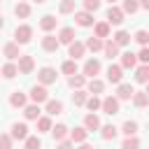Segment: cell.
Returning a JSON list of instances; mask_svg holds the SVG:
<instances>
[{
  "mask_svg": "<svg viewBox=\"0 0 149 149\" xmlns=\"http://www.w3.org/2000/svg\"><path fill=\"white\" fill-rule=\"evenodd\" d=\"M0 72H2V77H5V79H14L16 74H21V72H19V65H16V63H5Z\"/></svg>",
  "mask_w": 149,
  "mask_h": 149,
  "instance_id": "28",
  "label": "cell"
},
{
  "mask_svg": "<svg viewBox=\"0 0 149 149\" xmlns=\"http://www.w3.org/2000/svg\"><path fill=\"white\" fill-rule=\"evenodd\" d=\"M86 100H88V95H86V91H84V88H77V91L72 93V102H74V107L86 105Z\"/></svg>",
  "mask_w": 149,
  "mask_h": 149,
  "instance_id": "36",
  "label": "cell"
},
{
  "mask_svg": "<svg viewBox=\"0 0 149 149\" xmlns=\"http://www.w3.org/2000/svg\"><path fill=\"white\" fill-rule=\"evenodd\" d=\"M121 79H123V68H121V65H109V68H107V81L121 84Z\"/></svg>",
  "mask_w": 149,
  "mask_h": 149,
  "instance_id": "14",
  "label": "cell"
},
{
  "mask_svg": "<svg viewBox=\"0 0 149 149\" xmlns=\"http://www.w3.org/2000/svg\"><path fill=\"white\" fill-rule=\"evenodd\" d=\"M116 133H119V128H116V126H112V123H107V126H100V137H102L105 142L114 140V137H116Z\"/></svg>",
  "mask_w": 149,
  "mask_h": 149,
  "instance_id": "27",
  "label": "cell"
},
{
  "mask_svg": "<svg viewBox=\"0 0 149 149\" xmlns=\"http://www.w3.org/2000/svg\"><path fill=\"white\" fill-rule=\"evenodd\" d=\"M47 114H49V116L63 114V102H61V100H47Z\"/></svg>",
  "mask_w": 149,
  "mask_h": 149,
  "instance_id": "31",
  "label": "cell"
},
{
  "mask_svg": "<svg viewBox=\"0 0 149 149\" xmlns=\"http://www.w3.org/2000/svg\"><path fill=\"white\" fill-rule=\"evenodd\" d=\"M86 137H88V130H86L84 126H77V128H72V130H70V140H72L74 144L86 142Z\"/></svg>",
  "mask_w": 149,
  "mask_h": 149,
  "instance_id": "16",
  "label": "cell"
},
{
  "mask_svg": "<svg viewBox=\"0 0 149 149\" xmlns=\"http://www.w3.org/2000/svg\"><path fill=\"white\" fill-rule=\"evenodd\" d=\"M109 28H112V26H109L107 21L93 23V35H95V37H100V40H102V37H109Z\"/></svg>",
  "mask_w": 149,
  "mask_h": 149,
  "instance_id": "24",
  "label": "cell"
},
{
  "mask_svg": "<svg viewBox=\"0 0 149 149\" xmlns=\"http://www.w3.org/2000/svg\"><path fill=\"white\" fill-rule=\"evenodd\" d=\"M9 135H12L14 140H26V137H28V126L16 121V123H12V133H9Z\"/></svg>",
  "mask_w": 149,
  "mask_h": 149,
  "instance_id": "21",
  "label": "cell"
},
{
  "mask_svg": "<svg viewBox=\"0 0 149 149\" xmlns=\"http://www.w3.org/2000/svg\"><path fill=\"white\" fill-rule=\"evenodd\" d=\"M56 26H58V19H56L54 14H44V16L40 19V28H42L44 33H51V30H56Z\"/></svg>",
  "mask_w": 149,
  "mask_h": 149,
  "instance_id": "11",
  "label": "cell"
},
{
  "mask_svg": "<svg viewBox=\"0 0 149 149\" xmlns=\"http://www.w3.org/2000/svg\"><path fill=\"white\" fill-rule=\"evenodd\" d=\"M58 47H61V40H58V35H51V33H47V35L42 37V49H44V51L54 54Z\"/></svg>",
  "mask_w": 149,
  "mask_h": 149,
  "instance_id": "7",
  "label": "cell"
},
{
  "mask_svg": "<svg viewBox=\"0 0 149 149\" xmlns=\"http://www.w3.org/2000/svg\"><path fill=\"white\" fill-rule=\"evenodd\" d=\"M86 88H88V93L98 95V93H102V91H105V81H102V79H98V77H91V79L86 81Z\"/></svg>",
  "mask_w": 149,
  "mask_h": 149,
  "instance_id": "18",
  "label": "cell"
},
{
  "mask_svg": "<svg viewBox=\"0 0 149 149\" xmlns=\"http://www.w3.org/2000/svg\"><path fill=\"white\" fill-rule=\"evenodd\" d=\"M0 2H2V0H0Z\"/></svg>",
  "mask_w": 149,
  "mask_h": 149,
  "instance_id": "57",
  "label": "cell"
},
{
  "mask_svg": "<svg viewBox=\"0 0 149 149\" xmlns=\"http://www.w3.org/2000/svg\"><path fill=\"white\" fill-rule=\"evenodd\" d=\"M144 91H147V93H149V81H147V88H144Z\"/></svg>",
  "mask_w": 149,
  "mask_h": 149,
  "instance_id": "54",
  "label": "cell"
},
{
  "mask_svg": "<svg viewBox=\"0 0 149 149\" xmlns=\"http://www.w3.org/2000/svg\"><path fill=\"white\" fill-rule=\"evenodd\" d=\"M74 21H77V26L88 28V26H93V12H86V9L74 12Z\"/></svg>",
  "mask_w": 149,
  "mask_h": 149,
  "instance_id": "9",
  "label": "cell"
},
{
  "mask_svg": "<svg viewBox=\"0 0 149 149\" xmlns=\"http://www.w3.org/2000/svg\"><path fill=\"white\" fill-rule=\"evenodd\" d=\"M0 77H2V72H0Z\"/></svg>",
  "mask_w": 149,
  "mask_h": 149,
  "instance_id": "56",
  "label": "cell"
},
{
  "mask_svg": "<svg viewBox=\"0 0 149 149\" xmlns=\"http://www.w3.org/2000/svg\"><path fill=\"white\" fill-rule=\"evenodd\" d=\"M135 81H140V84H147L149 81V63H142L135 70Z\"/></svg>",
  "mask_w": 149,
  "mask_h": 149,
  "instance_id": "29",
  "label": "cell"
},
{
  "mask_svg": "<svg viewBox=\"0 0 149 149\" xmlns=\"http://www.w3.org/2000/svg\"><path fill=\"white\" fill-rule=\"evenodd\" d=\"M68 84H70V88H84L86 86V74H72L70 79H68Z\"/></svg>",
  "mask_w": 149,
  "mask_h": 149,
  "instance_id": "33",
  "label": "cell"
},
{
  "mask_svg": "<svg viewBox=\"0 0 149 149\" xmlns=\"http://www.w3.org/2000/svg\"><path fill=\"white\" fill-rule=\"evenodd\" d=\"M16 65H19V72H21V74H30V72L35 70V58H33L30 54H21Z\"/></svg>",
  "mask_w": 149,
  "mask_h": 149,
  "instance_id": "6",
  "label": "cell"
},
{
  "mask_svg": "<svg viewBox=\"0 0 149 149\" xmlns=\"http://www.w3.org/2000/svg\"><path fill=\"white\" fill-rule=\"evenodd\" d=\"M2 28H5V19L0 16V30H2Z\"/></svg>",
  "mask_w": 149,
  "mask_h": 149,
  "instance_id": "51",
  "label": "cell"
},
{
  "mask_svg": "<svg viewBox=\"0 0 149 149\" xmlns=\"http://www.w3.org/2000/svg\"><path fill=\"white\" fill-rule=\"evenodd\" d=\"M79 149H95V147H93V144H88V142H81V144H79Z\"/></svg>",
  "mask_w": 149,
  "mask_h": 149,
  "instance_id": "49",
  "label": "cell"
},
{
  "mask_svg": "<svg viewBox=\"0 0 149 149\" xmlns=\"http://www.w3.org/2000/svg\"><path fill=\"white\" fill-rule=\"evenodd\" d=\"M23 116H26L28 121H37V119L42 116V109H40V105H37V102H33V105H26V107H23Z\"/></svg>",
  "mask_w": 149,
  "mask_h": 149,
  "instance_id": "15",
  "label": "cell"
},
{
  "mask_svg": "<svg viewBox=\"0 0 149 149\" xmlns=\"http://www.w3.org/2000/svg\"><path fill=\"white\" fill-rule=\"evenodd\" d=\"M147 128H149V123H147Z\"/></svg>",
  "mask_w": 149,
  "mask_h": 149,
  "instance_id": "55",
  "label": "cell"
},
{
  "mask_svg": "<svg viewBox=\"0 0 149 149\" xmlns=\"http://www.w3.org/2000/svg\"><path fill=\"white\" fill-rule=\"evenodd\" d=\"M84 54H86V44H81V42H77V40H74L72 44H68V56H70V58L77 61V58H81Z\"/></svg>",
  "mask_w": 149,
  "mask_h": 149,
  "instance_id": "13",
  "label": "cell"
},
{
  "mask_svg": "<svg viewBox=\"0 0 149 149\" xmlns=\"http://www.w3.org/2000/svg\"><path fill=\"white\" fill-rule=\"evenodd\" d=\"M14 14H16L19 19H28V16H30V5H28L26 0H19V5L14 7Z\"/></svg>",
  "mask_w": 149,
  "mask_h": 149,
  "instance_id": "30",
  "label": "cell"
},
{
  "mask_svg": "<svg viewBox=\"0 0 149 149\" xmlns=\"http://www.w3.org/2000/svg\"><path fill=\"white\" fill-rule=\"evenodd\" d=\"M81 72L91 79V77H95L98 72H100V61L98 58H88L86 63H84V68H81Z\"/></svg>",
  "mask_w": 149,
  "mask_h": 149,
  "instance_id": "10",
  "label": "cell"
},
{
  "mask_svg": "<svg viewBox=\"0 0 149 149\" xmlns=\"http://www.w3.org/2000/svg\"><path fill=\"white\" fill-rule=\"evenodd\" d=\"M116 86H119V88H116V98H119V100H130V98H133L135 88H133L130 84H123V81H121V84H116Z\"/></svg>",
  "mask_w": 149,
  "mask_h": 149,
  "instance_id": "19",
  "label": "cell"
},
{
  "mask_svg": "<svg viewBox=\"0 0 149 149\" xmlns=\"http://www.w3.org/2000/svg\"><path fill=\"white\" fill-rule=\"evenodd\" d=\"M56 149H74V142H72V140H61V142L56 144Z\"/></svg>",
  "mask_w": 149,
  "mask_h": 149,
  "instance_id": "48",
  "label": "cell"
},
{
  "mask_svg": "<svg viewBox=\"0 0 149 149\" xmlns=\"http://www.w3.org/2000/svg\"><path fill=\"white\" fill-rule=\"evenodd\" d=\"M58 12H61V14H72V12H74V0H61Z\"/></svg>",
  "mask_w": 149,
  "mask_h": 149,
  "instance_id": "43",
  "label": "cell"
},
{
  "mask_svg": "<svg viewBox=\"0 0 149 149\" xmlns=\"http://www.w3.org/2000/svg\"><path fill=\"white\" fill-rule=\"evenodd\" d=\"M84 128L91 133V130H100V119H98V114H86L84 116Z\"/></svg>",
  "mask_w": 149,
  "mask_h": 149,
  "instance_id": "23",
  "label": "cell"
},
{
  "mask_svg": "<svg viewBox=\"0 0 149 149\" xmlns=\"http://www.w3.org/2000/svg\"><path fill=\"white\" fill-rule=\"evenodd\" d=\"M107 2H109V5H114V2H116V0H107Z\"/></svg>",
  "mask_w": 149,
  "mask_h": 149,
  "instance_id": "53",
  "label": "cell"
},
{
  "mask_svg": "<svg viewBox=\"0 0 149 149\" xmlns=\"http://www.w3.org/2000/svg\"><path fill=\"white\" fill-rule=\"evenodd\" d=\"M2 54L9 58V61H19V56H21V49H19V42H7L5 47H2Z\"/></svg>",
  "mask_w": 149,
  "mask_h": 149,
  "instance_id": "12",
  "label": "cell"
},
{
  "mask_svg": "<svg viewBox=\"0 0 149 149\" xmlns=\"http://www.w3.org/2000/svg\"><path fill=\"white\" fill-rule=\"evenodd\" d=\"M112 40H114L119 47H126V44H130V33H126V30H116Z\"/></svg>",
  "mask_w": 149,
  "mask_h": 149,
  "instance_id": "35",
  "label": "cell"
},
{
  "mask_svg": "<svg viewBox=\"0 0 149 149\" xmlns=\"http://www.w3.org/2000/svg\"><path fill=\"white\" fill-rule=\"evenodd\" d=\"M119 49H121V47H119L114 40H107V42H105V47H102V54H105V58H109V61H112V58H116V56H119Z\"/></svg>",
  "mask_w": 149,
  "mask_h": 149,
  "instance_id": "17",
  "label": "cell"
},
{
  "mask_svg": "<svg viewBox=\"0 0 149 149\" xmlns=\"http://www.w3.org/2000/svg\"><path fill=\"white\" fill-rule=\"evenodd\" d=\"M56 79H58V74H56L54 68H49V65L40 68V72H37V81H40V84L49 86V84H56Z\"/></svg>",
  "mask_w": 149,
  "mask_h": 149,
  "instance_id": "3",
  "label": "cell"
},
{
  "mask_svg": "<svg viewBox=\"0 0 149 149\" xmlns=\"http://www.w3.org/2000/svg\"><path fill=\"white\" fill-rule=\"evenodd\" d=\"M54 123H51V116H40L37 119V133H51Z\"/></svg>",
  "mask_w": 149,
  "mask_h": 149,
  "instance_id": "34",
  "label": "cell"
},
{
  "mask_svg": "<svg viewBox=\"0 0 149 149\" xmlns=\"http://www.w3.org/2000/svg\"><path fill=\"white\" fill-rule=\"evenodd\" d=\"M133 40H135V42H137V44H142V47H147V44H149V33H147V30H142V28H140V30H137V33H135V37H133Z\"/></svg>",
  "mask_w": 149,
  "mask_h": 149,
  "instance_id": "44",
  "label": "cell"
},
{
  "mask_svg": "<svg viewBox=\"0 0 149 149\" xmlns=\"http://www.w3.org/2000/svg\"><path fill=\"white\" fill-rule=\"evenodd\" d=\"M126 12L121 9V7H116V5H109V9H107V23L109 26H121L126 19Z\"/></svg>",
  "mask_w": 149,
  "mask_h": 149,
  "instance_id": "2",
  "label": "cell"
},
{
  "mask_svg": "<svg viewBox=\"0 0 149 149\" xmlns=\"http://www.w3.org/2000/svg\"><path fill=\"white\" fill-rule=\"evenodd\" d=\"M30 100L37 102V105L47 102V100H49V91H47V86H44V84H35V86L30 88Z\"/></svg>",
  "mask_w": 149,
  "mask_h": 149,
  "instance_id": "4",
  "label": "cell"
},
{
  "mask_svg": "<svg viewBox=\"0 0 149 149\" xmlns=\"http://www.w3.org/2000/svg\"><path fill=\"white\" fill-rule=\"evenodd\" d=\"M102 47H105V42H102L100 37H95V35L86 40V49H88V51H93V54H95V51H102Z\"/></svg>",
  "mask_w": 149,
  "mask_h": 149,
  "instance_id": "32",
  "label": "cell"
},
{
  "mask_svg": "<svg viewBox=\"0 0 149 149\" xmlns=\"http://www.w3.org/2000/svg\"><path fill=\"white\" fill-rule=\"evenodd\" d=\"M30 40H33V28H30L28 23L16 26V30H14V42H19V44H28Z\"/></svg>",
  "mask_w": 149,
  "mask_h": 149,
  "instance_id": "1",
  "label": "cell"
},
{
  "mask_svg": "<svg viewBox=\"0 0 149 149\" xmlns=\"http://www.w3.org/2000/svg\"><path fill=\"white\" fill-rule=\"evenodd\" d=\"M135 65H137V54H133V51L121 54V68H123V70H130V68H135Z\"/></svg>",
  "mask_w": 149,
  "mask_h": 149,
  "instance_id": "22",
  "label": "cell"
},
{
  "mask_svg": "<svg viewBox=\"0 0 149 149\" xmlns=\"http://www.w3.org/2000/svg\"><path fill=\"white\" fill-rule=\"evenodd\" d=\"M23 142H26V149H42V140L37 135H28Z\"/></svg>",
  "mask_w": 149,
  "mask_h": 149,
  "instance_id": "41",
  "label": "cell"
},
{
  "mask_svg": "<svg viewBox=\"0 0 149 149\" xmlns=\"http://www.w3.org/2000/svg\"><path fill=\"white\" fill-rule=\"evenodd\" d=\"M86 107H88V112H98V109L102 107V100H100L98 95H91V98L86 100Z\"/></svg>",
  "mask_w": 149,
  "mask_h": 149,
  "instance_id": "42",
  "label": "cell"
},
{
  "mask_svg": "<svg viewBox=\"0 0 149 149\" xmlns=\"http://www.w3.org/2000/svg\"><path fill=\"white\" fill-rule=\"evenodd\" d=\"M33 2H37V5H42V2H47V0H33Z\"/></svg>",
  "mask_w": 149,
  "mask_h": 149,
  "instance_id": "52",
  "label": "cell"
},
{
  "mask_svg": "<svg viewBox=\"0 0 149 149\" xmlns=\"http://www.w3.org/2000/svg\"><path fill=\"white\" fill-rule=\"evenodd\" d=\"M9 105H12L14 109H23V107L28 105V95L21 93V91H12V95H9Z\"/></svg>",
  "mask_w": 149,
  "mask_h": 149,
  "instance_id": "8",
  "label": "cell"
},
{
  "mask_svg": "<svg viewBox=\"0 0 149 149\" xmlns=\"http://www.w3.org/2000/svg\"><path fill=\"white\" fill-rule=\"evenodd\" d=\"M119 102H121V100H119L116 95H107V98H102V107H100V109H102L105 114L114 116V114H119V107H121Z\"/></svg>",
  "mask_w": 149,
  "mask_h": 149,
  "instance_id": "5",
  "label": "cell"
},
{
  "mask_svg": "<svg viewBox=\"0 0 149 149\" xmlns=\"http://www.w3.org/2000/svg\"><path fill=\"white\" fill-rule=\"evenodd\" d=\"M121 9H123L126 14H135V12L140 9V0H123Z\"/></svg>",
  "mask_w": 149,
  "mask_h": 149,
  "instance_id": "39",
  "label": "cell"
},
{
  "mask_svg": "<svg viewBox=\"0 0 149 149\" xmlns=\"http://www.w3.org/2000/svg\"><path fill=\"white\" fill-rule=\"evenodd\" d=\"M140 7H142V9H147V12H149V0H140Z\"/></svg>",
  "mask_w": 149,
  "mask_h": 149,
  "instance_id": "50",
  "label": "cell"
},
{
  "mask_svg": "<svg viewBox=\"0 0 149 149\" xmlns=\"http://www.w3.org/2000/svg\"><path fill=\"white\" fill-rule=\"evenodd\" d=\"M61 70H63V74H68V77H72V74H77V61H74V58H70V61H65V63L61 65Z\"/></svg>",
  "mask_w": 149,
  "mask_h": 149,
  "instance_id": "38",
  "label": "cell"
},
{
  "mask_svg": "<svg viewBox=\"0 0 149 149\" xmlns=\"http://www.w3.org/2000/svg\"><path fill=\"white\" fill-rule=\"evenodd\" d=\"M121 149H140V137L137 135H126V140L121 142Z\"/></svg>",
  "mask_w": 149,
  "mask_h": 149,
  "instance_id": "37",
  "label": "cell"
},
{
  "mask_svg": "<svg viewBox=\"0 0 149 149\" xmlns=\"http://www.w3.org/2000/svg\"><path fill=\"white\" fill-rule=\"evenodd\" d=\"M14 144V137L9 133H0V149H12Z\"/></svg>",
  "mask_w": 149,
  "mask_h": 149,
  "instance_id": "45",
  "label": "cell"
},
{
  "mask_svg": "<svg viewBox=\"0 0 149 149\" xmlns=\"http://www.w3.org/2000/svg\"><path fill=\"white\" fill-rule=\"evenodd\" d=\"M130 100H133V105H135L137 109H142V107L149 105V93H147V91H135Z\"/></svg>",
  "mask_w": 149,
  "mask_h": 149,
  "instance_id": "20",
  "label": "cell"
},
{
  "mask_svg": "<svg viewBox=\"0 0 149 149\" xmlns=\"http://www.w3.org/2000/svg\"><path fill=\"white\" fill-rule=\"evenodd\" d=\"M86 12H98L100 9V0H81Z\"/></svg>",
  "mask_w": 149,
  "mask_h": 149,
  "instance_id": "46",
  "label": "cell"
},
{
  "mask_svg": "<svg viewBox=\"0 0 149 149\" xmlns=\"http://www.w3.org/2000/svg\"><path fill=\"white\" fill-rule=\"evenodd\" d=\"M121 133L123 135H135L137 133V121H123V126H121Z\"/></svg>",
  "mask_w": 149,
  "mask_h": 149,
  "instance_id": "40",
  "label": "cell"
},
{
  "mask_svg": "<svg viewBox=\"0 0 149 149\" xmlns=\"http://www.w3.org/2000/svg\"><path fill=\"white\" fill-rule=\"evenodd\" d=\"M58 40H61V44H72V42H74V28H70V26L61 28Z\"/></svg>",
  "mask_w": 149,
  "mask_h": 149,
  "instance_id": "25",
  "label": "cell"
},
{
  "mask_svg": "<svg viewBox=\"0 0 149 149\" xmlns=\"http://www.w3.org/2000/svg\"><path fill=\"white\" fill-rule=\"evenodd\" d=\"M137 61H140V63H149V47H142V49H140Z\"/></svg>",
  "mask_w": 149,
  "mask_h": 149,
  "instance_id": "47",
  "label": "cell"
},
{
  "mask_svg": "<svg viewBox=\"0 0 149 149\" xmlns=\"http://www.w3.org/2000/svg\"><path fill=\"white\" fill-rule=\"evenodd\" d=\"M51 135H54V140H56V142H61V140H65V137L70 135V130H68V126H65V123H56V126L51 128Z\"/></svg>",
  "mask_w": 149,
  "mask_h": 149,
  "instance_id": "26",
  "label": "cell"
}]
</instances>
